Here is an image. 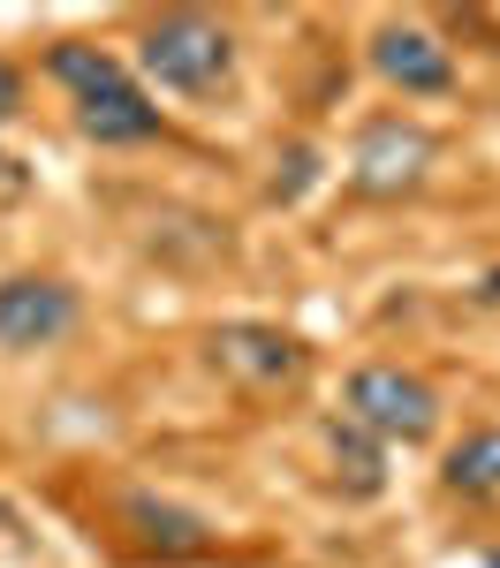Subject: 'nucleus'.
Wrapping results in <instances>:
<instances>
[{
  "mask_svg": "<svg viewBox=\"0 0 500 568\" xmlns=\"http://www.w3.org/2000/svg\"><path fill=\"white\" fill-rule=\"evenodd\" d=\"M432 160H440V136L425 122L387 114V122L357 130V144H349V190L357 197H409L417 182L432 175Z\"/></svg>",
  "mask_w": 500,
  "mask_h": 568,
  "instance_id": "7",
  "label": "nucleus"
},
{
  "mask_svg": "<svg viewBox=\"0 0 500 568\" xmlns=\"http://www.w3.org/2000/svg\"><path fill=\"white\" fill-rule=\"evenodd\" d=\"M243 45L221 16L205 8H160L136 23V84L167 91V99H221L235 84Z\"/></svg>",
  "mask_w": 500,
  "mask_h": 568,
  "instance_id": "2",
  "label": "nucleus"
},
{
  "mask_svg": "<svg viewBox=\"0 0 500 568\" xmlns=\"http://www.w3.org/2000/svg\"><path fill=\"white\" fill-rule=\"evenodd\" d=\"M371 77L387 91H402V99H448L462 84L455 45L432 23H417V16H379L371 23Z\"/></svg>",
  "mask_w": 500,
  "mask_h": 568,
  "instance_id": "6",
  "label": "nucleus"
},
{
  "mask_svg": "<svg viewBox=\"0 0 500 568\" xmlns=\"http://www.w3.org/2000/svg\"><path fill=\"white\" fill-rule=\"evenodd\" d=\"M84 326V296L69 273H0V356H39V349H61L69 334Z\"/></svg>",
  "mask_w": 500,
  "mask_h": 568,
  "instance_id": "4",
  "label": "nucleus"
},
{
  "mask_svg": "<svg viewBox=\"0 0 500 568\" xmlns=\"http://www.w3.org/2000/svg\"><path fill=\"white\" fill-rule=\"evenodd\" d=\"M45 77L69 91L76 130H84L99 152H130V144H160V136H167L160 99L136 84V69L122 61V53H106V45L53 39V45H45Z\"/></svg>",
  "mask_w": 500,
  "mask_h": 568,
  "instance_id": "1",
  "label": "nucleus"
},
{
  "mask_svg": "<svg viewBox=\"0 0 500 568\" xmlns=\"http://www.w3.org/2000/svg\"><path fill=\"white\" fill-rule=\"evenodd\" d=\"M478 296H486V304H500V265L486 273V288H478Z\"/></svg>",
  "mask_w": 500,
  "mask_h": 568,
  "instance_id": "12",
  "label": "nucleus"
},
{
  "mask_svg": "<svg viewBox=\"0 0 500 568\" xmlns=\"http://www.w3.org/2000/svg\"><path fill=\"white\" fill-rule=\"evenodd\" d=\"M122 524H130V538L144 554H160V561H190V554L213 546V524H205L197 508L160 500V493H130V500H122Z\"/></svg>",
  "mask_w": 500,
  "mask_h": 568,
  "instance_id": "8",
  "label": "nucleus"
},
{
  "mask_svg": "<svg viewBox=\"0 0 500 568\" xmlns=\"http://www.w3.org/2000/svg\"><path fill=\"white\" fill-rule=\"evenodd\" d=\"M8 168H16V160H8V152H0V182H8V190H16V175H8Z\"/></svg>",
  "mask_w": 500,
  "mask_h": 568,
  "instance_id": "13",
  "label": "nucleus"
},
{
  "mask_svg": "<svg viewBox=\"0 0 500 568\" xmlns=\"http://www.w3.org/2000/svg\"><path fill=\"white\" fill-rule=\"evenodd\" d=\"M486 568H500V546H493V554H486Z\"/></svg>",
  "mask_w": 500,
  "mask_h": 568,
  "instance_id": "14",
  "label": "nucleus"
},
{
  "mask_svg": "<svg viewBox=\"0 0 500 568\" xmlns=\"http://www.w3.org/2000/svg\"><path fill=\"white\" fill-rule=\"evenodd\" d=\"M341 417L371 433L379 447H425V439L440 433V417H448V402L440 387L425 379V372H409V364H357L349 379H341Z\"/></svg>",
  "mask_w": 500,
  "mask_h": 568,
  "instance_id": "3",
  "label": "nucleus"
},
{
  "mask_svg": "<svg viewBox=\"0 0 500 568\" xmlns=\"http://www.w3.org/2000/svg\"><path fill=\"white\" fill-rule=\"evenodd\" d=\"M440 493H455V500H500V425H470L440 455Z\"/></svg>",
  "mask_w": 500,
  "mask_h": 568,
  "instance_id": "9",
  "label": "nucleus"
},
{
  "mask_svg": "<svg viewBox=\"0 0 500 568\" xmlns=\"http://www.w3.org/2000/svg\"><path fill=\"white\" fill-rule=\"evenodd\" d=\"M205 364L235 379V387L251 394H273V387H296L304 372H312V349L288 334V326H273V318H221L213 334H205Z\"/></svg>",
  "mask_w": 500,
  "mask_h": 568,
  "instance_id": "5",
  "label": "nucleus"
},
{
  "mask_svg": "<svg viewBox=\"0 0 500 568\" xmlns=\"http://www.w3.org/2000/svg\"><path fill=\"white\" fill-rule=\"evenodd\" d=\"M23 106H31V77H23V61H8V53H0V130H8Z\"/></svg>",
  "mask_w": 500,
  "mask_h": 568,
  "instance_id": "11",
  "label": "nucleus"
},
{
  "mask_svg": "<svg viewBox=\"0 0 500 568\" xmlns=\"http://www.w3.org/2000/svg\"><path fill=\"white\" fill-rule=\"evenodd\" d=\"M326 455H334V470L349 478V493H379V485H387V447L371 433H357L349 417L326 425Z\"/></svg>",
  "mask_w": 500,
  "mask_h": 568,
  "instance_id": "10",
  "label": "nucleus"
}]
</instances>
